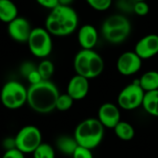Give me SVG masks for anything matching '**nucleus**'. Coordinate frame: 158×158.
I'll use <instances>...</instances> for the list:
<instances>
[{
	"mask_svg": "<svg viewBox=\"0 0 158 158\" xmlns=\"http://www.w3.org/2000/svg\"><path fill=\"white\" fill-rule=\"evenodd\" d=\"M79 26V16L70 6L58 5L50 10L44 28L52 36L66 37L72 34Z\"/></svg>",
	"mask_w": 158,
	"mask_h": 158,
	"instance_id": "nucleus-1",
	"label": "nucleus"
},
{
	"mask_svg": "<svg viewBox=\"0 0 158 158\" xmlns=\"http://www.w3.org/2000/svg\"><path fill=\"white\" fill-rule=\"evenodd\" d=\"M59 94V91L54 82L42 81L27 88V104L37 113L48 114L56 109Z\"/></svg>",
	"mask_w": 158,
	"mask_h": 158,
	"instance_id": "nucleus-2",
	"label": "nucleus"
},
{
	"mask_svg": "<svg viewBox=\"0 0 158 158\" xmlns=\"http://www.w3.org/2000/svg\"><path fill=\"white\" fill-rule=\"evenodd\" d=\"M73 68L76 74L92 80L102 74L105 62L103 57L94 49H81L74 56Z\"/></svg>",
	"mask_w": 158,
	"mask_h": 158,
	"instance_id": "nucleus-3",
	"label": "nucleus"
},
{
	"mask_svg": "<svg viewBox=\"0 0 158 158\" xmlns=\"http://www.w3.org/2000/svg\"><path fill=\"white\" fill-rule=\"evenodd\" d=\"M131 23L123 14H113L107 17L101 27L103 38L111 44H120L131 35Z\"/></svg>",
	"mask_w": 158,
	"mask_h": 158,
	"instance_id": "nucleus-4",
	"label": "nucleus"
},
{
	"mask_svg": "<svg viewBox=\"0 0 158 158\" xmlns=\"http://www.w3.org/2000/svg\"><path fill=\"white\" fill-rule=\"evenodd\" d=\"M105 135V127L98 118H90L81 121L75 131L74 138L80 146L94 149L102 143Z\"/></svg>",
	"mask_w": 158,
	"mask_h": 158,
	"instance_id": "nucleus-5",
	"label": "nucleus"
},
{
	"mask_svg": "<svg viewBox=\"0 0 158 158\" xmlns=\"http://www.w3.org/2000/svg\"><path fill=\"white\" fill-rule=\"evenodd\" d=\"M0 99L6 108L19 109L27 103V88L17 81H6L1 89Z\"/></svg>",
	"mask_w": 158,
	"mask_h": 158,
	"instance_id": "nucleus-6",
	"label": "nucleus"
},
{
	"mask_svg": "<svg viewBox=\"0 0 158 158\" xmlns=\"http://www.w3.org/2000/svg\"><path fill=\"white\" fill-rule=\"evenodd\" d=\"M30 52L38 58L47 57L53 50L52 35L45 28H33L27 42Z\"/></svg>",
	"mask_w": 158,
	"mask_h": 158,
	"instance_id": "nucleus-7",
	"label": "nucleus"
},
{
	"mask_svg": "<svg viewBox=\"0 0 158 158\" xmlns=\"http://www.w3.org/2000/svg\"><path fill=\"white\" fill-rule=\"evenodd\" d=\"M14 138L16 148L24 155L32 154L43 143L41 131L33 125H28L21 128Z\"/></svg>",
	"mask_w": 158,
	"mask_h": 158,
	"instance_id": "nucleus-8",
	"label": "nucleus"
},
{
	"mask_svg": "<svg viewBox=\"0 0 158 158\" xmlns=\"http://www.w3.org/2000/svg\"><path fill=\"white\" fill-rule=\"evenodd\" d=\"M145 92L139 85L138 80L125 86L118 95V106L127 111L135 110L142 106Z\"/></svg>",
	"mask_w": 158,
	"mask_h": 158,
	"instance_id": "nucleus-9",
	"label": "nucleus"
},
{
	"mask_svg": "<svg viewBox=\"0 0 158 158\" xmlns=\"http://www.w3.org/2000/svg\"><path fill=\"white\" fill-rule=\"evenodd\" d=\"M143 59L134 52L127 51L122 53L117 60V69L123 76H131L140 71Z\"/></svg>",
	"mask_w": 158,
	"mask_h": 158,
	"instance_id": "nucleus-10",
	"label": "nucleus"
},
{
	"mask_svg": "<svg viewBox=\"0 0 158 158\" xmlns=\"http://www.w3.org/2000/svg\"><path fill=\"white\" fill-rule=\"evenodd\" d=\"M32 27L30 21L23 17H17L7 23V33L9 37L17 43H27Z\"/></svg>",
	"mask_w": 158,
	"mask_h": 158,
	"instance_id": "nucleus-11",
	"label": "nucleus"
},
{
	"mask_svg": "<svg viewBox=\"0 0 158 158\" xmlns=\"http://www.w3.org/2000/svg\"><path fill=\"white\" fill-rule=\"evenodd\" d=\"M97 118L105 128L114 129L121 120L120 108L113 103H105L98 109Z\"/></svg>",
	"mask_w": 158,
	"mask_h": 158,
	"instance_id": "nucleus-12",
	"label": "nucleus"
},
{
	"mask_svg": "<svg viewBox=\"0 0 158 158\" xmlns=\"http://www.w3.org/2000/svg\"><path fill=\"white\" fill-rule=\"evenodd\" d=\"M134 52L143 59H150L158 55V34L151 33L141 38L134 47Z\"/></svg>",
	"mask_w": 158,
	"mask_h": 158,
	"instance_id": "nucleus-13",
	"label": "nucleus"
},
{
	"mask_svg": "<svg viewBox=\"0 0 158 158\" xmlns=\"http://www.w3.org/2000/svg\"><path fill=\"white\" fill-rule=\"evenodd\" d=\"M88 79L81 76V75H74L69 81L67 86V94L74 100L80 101L84 99L90 90Z\"/></svg>",
	"mask_w": 158,
	"mask_h": 158,
	"instance_id": "nucleus-14",
	"label": "nucleus"
},
{
	"mask_svg": "<svg viewBox=\"0 0 158 158\" xmlns=\"http://www.w3.org/2000/svg\"><path fill=\"white\" fill-rule=\"evenodd\" d=\"M77 38L81 49H94L98 43L99 33L94 25L85 24L79 29Z\"/></svg>",
	"mask_w": 158,
	"mask_h": 158,
	"instance_id": "nucleus-15",
	"label": "nucleus"
},
{
	"mask_svg": "<svg viewBox=\"0 0 158 158\" xmlns=\"http://www.w3.org/2000/svg\"><path fill=\"white\" fill-rule=\"evenodd\" d=\"M16 4L12 0H0V20L4 23H9L19 15Z\"/></svg>",
	"mask_w": 158,
	"mask_h": 158,
	"instance_id": "nucleus-16",
	"label": "nucleus"
},
{
	"mask_svg": "<svg viewBox=\"0 0 158 158\" xmlns=\"http://www.w3.org/2000/svg\"><path fill=\"white\" fill-rule=\"evenodd\" d=\"M56 146L61 154L72 156L74 151L79 146V144L75 140L74 136L71 137L69 135H61L56 139Z\"/></svg>",
	"mask_w": 158,
	"mask_h": 158,
	"instance_id": "nucleus-17",
	"label": "nucleus"
},
{
	"mask_svg": "<svg viewBox=\"0 0 158 158\" xmlns=\"http://www.w3.org/2000/svg\"><path fill=\"white\" fill-rule=\"evenodd\" d=\"M142 106L148 115L158 118V90L144 94Z\"/></svg>",
	"mask_w": 158,
	"mask_h": 158,
	"instance_id": "nucleus-18",
	"label": "nucleus"
},
{
	"mask_svg": "<svg viewBox=\"0 0 158 158\" xmlns=\"http://www.w3.org/2000/svg\"><path fill=\"white\" fill-rule=\"evenodd\" d=\"M138 82L145 93L158 90V71H146L141 76L140 79H138Z\"/></svg>",
	"mask_w": 158,
	"mask_h": 158,
	"instance_id": "nucleus-19",
	"label": "nucleus"
},
{
	"mask_svg": "<svg viewBox=\"0 0 158 158\" xmlns=\"http://www.w3.org/2000/svg\"><path fill=\"white\" fill-rule=\"evenodd\" d=\"M113 130L115 131L117 137L125 142L132 140L135 136V130L133 126L127 121L120 120Z\"/></svg>",
	"mask_w": 158,
	"mask_h": 158,
	"instance_id": "nucleus-20",
	"label": "nucleus"
},
{
	"mask_svg": "<svg viewBox=\"0 0 158 158\" xmlns=\"http://www.w3.org/2000/svg\"><path fill=\"white\" fill-rule=\"evenodd\" d=\"M37 70L44 81H50L55 72V66L51 60L43 59L37 66Z\"/></svg>",
	"mask_w": 158,
	"mask_h": 158,
	"instance_id": "nucleus-21",
	"label": "nucleus"
},
{
	"mask_svg": "<svg viewBox=\"0 0 158 158\" xmlns=\"http://www.w3.org/2000/svg\"><path fill=\"white\" fill-rule=\"evenodd\" d=\"M33 158H55L56 153L54 148L45 143H42L32 153Z\"/></svg>",
	"mask_w": 158,
	"mask_h": 158,
	"instance_id": "nucleus-22",
	"label": "nucleus"
},
{
	"mask_svg": "<svg viewBox=\"0 0 158 158\" xmlns=\"http://www.w3.org/2000/svg\"><path fill=\"white\" fill-rule=\"evenodd\" d=\"M74 100L68 94H59L56 104V109L59 111H68L73 106Z\"/></svg>",
	"mask_w": 158,
	"mask_h": 158,
	"instance_id": "nucleus-23",
	"label": "nucleus"
},
{
	"mask_svg": "<svg viewBox=\"0 0 158 158\" xmlns=\"http://www.w3.org/2000/svg\"><path fill=\"white\" fill-rule=\"evenodd\" d=\"M87 4L96 11H106L112 6L113 0H86Z\"/></svg>",
	"mask_w": 158,
	"mask_h": 158,
	"instance_id": "nucleus-24",
	"label": "nucleus"
},
{
	"mask_svg": "<svg viewBox=\"0 0 158 158\" xmlns=\"http://www.w3.org/2000/svg\"><path fill=\"white\" fill-rule=\"evenodd\" d=\"M150 11V6L146 3V1H137L133 6V13L140 17L146 16Z\"/></svg>",
	"mask_w": 158,
	"mask_h": 158,
	"instance_id": "nucleus-25",
	"label": "nucleus"
},
{
	"mask_svg": "<svg viewBox=\"0 0 158 158\" xmlns=\"http://www.w3.org/2000/svg\"><path fill=\"white\" fill-rule=\"evenodd\" d=\"M72 158H94V155L91 149L79 145L74 151Z\"/></svg>",
	"mask_w": 158,
	"mask_h": 158,
	"instance_id": "nucleus-26",
	"label": "nucleus"
},
{
	"mask_svg": "<svg viewBox=\"0 0 158 158\" xmlns=\"http://www.w3.org/2000/svg\"><path fill=\"white\" fill-rule=\"evenodd\" d=\"M37 69V66H35L32 62H30V61H26L24 63H22L20 65V68H19V72L20 74L24 77V78H27L28 75L32 72L33 70H35Z\"/></svg>",
	"mask_w": 158,
	"mask_h": 158,
	"instance_id": "nucleus-27",
	"label": "nucleus"
},
{
	"mask_svg": "<svg viewBox=\"0 0 158 158\" xmlns=\"http://www.w3.org/2000/svg\"><path fill=\"white\" fill-rule=\"evenodd\" d=\"M26 79H27V81H29L30 85L37 84V83L41 82L42 81H44V80L42 79V77H41L40 73L38 72L37 69H36L35 70H33L32 72H31V73L28 75V77H27Z\"/></svg>",
	"mask_w": 158,
	"mask_h": 158,
	"instance_id": "nucleus-28",
	"label": "nucleus"
},
{
	"mask_svg": "<svg viewBox=\"0 0 158 158\" xmlns=\"http://www.w3.org/2000/svg\"><path fill=\"white\" fill-rule=\"evenodd\" d=\"M135 1L134 0H118V7L123 11H131L133 12V6Z\"/></svg>",
	"mask_w": 158,
	"mask_h": 158,
	"instance_id": "nucleus-29",
	"label": "nucleus"
},
{
	"mask_svg": "<svg viewBox=\"0 0 158 158\" xmlns=\"http://www.w3.org/2000/svg\"><path fill=\"white\" fill-rule=\"evenodd\" d=\"M35 1L37 2L38 5L49 10H52L53 8L56 7L59 5L58 0H35Z\"/></svg>",
	"mask_w": 158,
	"mask_h": 158,
	"instance_id": "nucleus-30",
	"label": "nucleus"
},
{
	"mask_svg": "<svg viewBox=\"0 0 158 158\" xmlns=\"http://www.w3.org/2000/svg\"><path fill=\"white\" fill-rule=\"evenodd\" d=\"M2 158H25L24 157V154L22 152H20L19 149L15 148L12 150H8L6 151L5 154L3 155Z\"/></svg>",
	"mask_w": 158,
	"mask_h": 158,
	"instance_id": "nucleus-31",
	"label": "nucleus"
},
{
	"mask_svg": "<svg viewBox=\"0 0 158 158\" xmlns=\"http://www.w3.org/2000/svg\"><path fill=\"white\" fill-rule=\"evenodd\" d=\"M3 148L6 151L8 150H12L16 148V143H15V138H11V137H7L6 139H4L3 143H2Z\"/></svg>",
	"mask_w": 158,
	"mask_h": 158,
	"instance_id": "nucleus-32",
	"label": "nucleus"
},
{
	"mask_svg": "<svg viewBox=\"0 0 158 158\" xmlns=\"http://www.w3.org/2000/svg\"><path fill=\"white\" fill-rule=\"evenodd\" d=\"M74 0H58V4L61 6H70Z\"/></svg>",
	"mask_w": 158,
	"mask_h": 158,
	"instance_id": "nucleus-33",
	"label": "nucleus"
},
{
	"mask_svg": "<svg viewBox=\"0 0 158 158\" xmlns=\"http://www.w3.org/2000/svg\"><path fill=\"white\" fill-rule=\"evenodd\" d=\"M135 2H137V1H145V0H134Z\"/></svg>",
	"mask_w": 158,
	"mask_h": 158,
	"instance_id": "nucleus-34",
	"label": "nucleus"
},
{
	"mask_svg": "<svg viewBox=\"0 0 158 158\" xmlns=\"http://www.w3.org/2000/svg\"><path fill=\"white\" fill-rule=\"evenodd\" d=\"M0 158H2V157H0Z\"/></svg>",
	"mask_w": 158,
	"mask_h": 158,
	"instance_id": "nucleus-35",
	"label": "nucleus"
}]
</instances>
